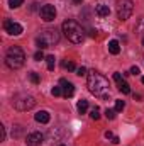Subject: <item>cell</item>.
I'll use <instances>...</instances> for the list:
<instances>
[{
    "instance_id": "cell-1",
    "label": "cell",
    "mask_w": 144,
    "mask_h": 146,
    "mask_svg": "<svg viewBox=\"0 0 144 146\" xmlns=\"http://www.w3.org/2000/svg\"><path fill=\"white\" fill-rule=\"evenodd\" d=\"M87 85H88V90L97 95V97H107L108 94V80L98 72H90L88 73V80H87Z\"/></svg>"
},
{
    "instance_id": "cell-2",
    "label": "cell",
    "mask_w": 144,
    "mask_h": 146,
    "mask_svg": "<svg viewBox=\"0 0 144 146\" xmlns=\"http://www.w3.org/2000/svg\"><path fill=\"white\" fill-rule=\"evenodd\" d=\"M63 33H65L66 39L71 41V42H75V44H78V42H81V41L85 39V31H83V27H81L76 21H73V19H68V21L63 22Z\"/></svg>"
},
{
    "instance_id": "cell-3",
    "label": "cell",
    "mask_w": 144,
    "mask_h": 146,
    "mask_svg": "<svg viewBox=\"0 0 144 146\" xmlns=\"http://www.w3.org/2000/svg\"><path fill=\"white\" fill-rule=\"evenodd\" d=\"M26 61V54L22 51V48L19 46H12L9 48L7 54H5V65L10 68V70H19Z\"/></svg>"
},
{
    "instance_id": "cell-4",
    "label": "cell",
    "mask_w": 144,
    "mask_h": 146,
    "mask_svg": "<svg viewBox=\"0 0 144 146\" xmlns=\"http://www.w3.org/2000/svg\"><path fill=\"white\" fill-rule=\"evenodd\" d=\"M132 10H134V3H132V0H119L117 5H115L117 17H119L120 21H127V19L132 15Z\"/></svg>"
},
{
    "instance_id": "cell-5",
    "label": "cell",
    "mask_w": 144,
    "mask_h": 146,
    "mask_svg": "<svg viewBox=\"0 0 144 146\" xmlns=\"http://www.w3.org/2000/svg\"><path fill=\"white\" fill-rule=\"evenodd\" d=\"M34 106H36V100H34L32 95H17L14 99V107L17 110H20V112H26V110L32 109Z\"/></svg>"
},
{
    "instance_id": "cell-6",
    "label": "cell",
    "mask_w": 144,
    "mask_h": 146,
    "mask_svg": "<svg viewBox=\"0 0 144 146\" xmlns=\"http://www.w3.org/2000/svg\"><path fill=\"white\" fill-rule=\"evenodd\" d=\"M39 15H41V19L44 22H53L56 19V9H54V5H51V3L42 5L41 10H39Z\"/></svg>"
},
{
    "instance_id": "cell-7",
    "label": "cell",
    "mask_w": 144,
    "mask_h": 146,
    "mask_svg": "<svg viewBox=\"0 0 144 146\" xmlns=\"http://www.w3.org/2000/svg\"><path fill=\"white\" fill-rule=\"evenodd\" d=\"M37 37H41L49 48L54 46V44H58V41H59V34H58L54 29H46V31L41 33V36H37Z\"/></svg>"
},
{
    "instance_id": "cell-8",
    "label": "cell",
    "mask_w": 144,
    "mask_h": 146,
    "mask_svg": "<svg viewBox=\"0 0 144 146\" xmlns=\"http://www.w3.org/2000/svg\"><path fill=\"white\" fill-rule=\"evenodd\" d=\"M3 27H5V31L10 36H20L22 34V26L17 24V22H14V21H5L3 22Z\"/></svg>"
},
{
    "instance_id": "cell-9",
    "label": "cell",
    "mask_w": 144,
    "mask_h": 146,
    "mask_svg": "<svg viewBox=\"0 0 144 146\" xmlns=\"http://www.w3.org/2000/svg\"><path fill=\"white\" fill-rule=\"evenodd\" d=\"M59 85H61V88H63V95H65L66 99L73 97V94H75V85H73L71 82H68L66 78H61V80H59Z\"/></svg>"
},
{
    "instance_id": "cell-10",
    "label": "cell",
    "mask_w": 144,
    "mask_h": 146,
    "mask_svg": "<svg viewBox=\"0 0 144 146\" xmlns=\"http://www.w3.org/2000/svg\"><path fill=\"white\" fill-rule=\"evenodd\" d=\"M42 141H44V136L41 133H29L26 138V143L29 146H41Z\"/></svg>"
},
{
    "instance_id": "cell-11",
    "label": "cell",
    "mask_w": 144,
    "mask_h": 146,
    "mask_svg": "<svg viewBox=\"0 0 144 146\" xmlns=\"http://www.w3.org/2000/svg\"><path fill=\"white\" fill-rule=\"evenodd\" d=\"M95 14L98 17H108L110 9H108V5H105V3H97L95 5Z\"/></svg>"
},
{
    "instance_id": "cell-12",
    "label": "cell",
    "mask_w": 144,
    "mask_h": 146,
    "mask_svg": "<svg viewBox=\"0 0 144 146\" xmlns=\"http://www.w3.org/2000/svg\"><path fill=\"white\" fill-rule=\"evenodd\" d=\"M34 119H36L37 122H41V124H48L49 119H51V115H49L48 110H39L36 115H34Z\"/></svg>"
},
{
    "instance_id": "cell-13",
    "label": "cell",
    "mask_w": 144,
    "mask_h": 146,
    "mask_svg": "<svg viewBox=\"0 0 144 146\" xmlns=\"http://www.w3.org/2000/svg\"><path fill=\"white\" fill-rule=\"evenodd\" d=\"M108 53H110V54H119V53H120V44H119V41H115V39L108 41Z\"/></svg>"
},
{
    "instance_id": "cell-14",
    "label": "cell",
    "mask_w": 144,
    "mask_h": 146,
    "mask_svg": "<svg viewBox=\"0 0 144 146\" xmlns=\"http://www.w3.org/2000/svg\"><path fill=\"white\" fill-rule=\"evenodd\" d=\"M76 109L80 114H85L87 110H88V100H85V99H81L80 102H78V106H76Z\"/></svg>"
},
{
    "instance_id": "cell-15",
    "label": "cell",
    "mask_w": 144,
    "mask_h": 146,
    "mask_svg": "<svg viewBox=\"0 0 144 146\" xmlns=\"http://www.w3.org/2000/svg\"><path fill=\"white\" fill-rule=\"evenodd\" d=\"M117 87L122 94H131V85L127 82H120V83H117Z\"/></svg>"
},
{
    "instance_id": "cell-16",
    "label": "cell",
    "mask_w": 144,
    "mask_h": 146,
    "mask_svg": "<svg viewBox=\"0 0 144 146\" xmlns=\"http://www.w3.org/2000/svg\"><path fill=\"white\" fill-rule=\"evenodd\" d=\"M134 29H136L137 34H144V17H141V19L136 22V27H134Z\"/></svg>"
},
{
    "instance_id": "cell-17",
    "label": "cell",
    "mask_w": 144,
    "mask_h": 146,
    "mask_svg": "<svg viewBox=\"0 0 144 146\" xmlns=\"http://www.w3.org/2000/svg\"><path fill=\"white\" fill-rule=\"evenodd\" d=\"M46 63H48V68H49V70H54V65H56V61H54V56H53V54L46 56Z\"/></svg>"
},
{
    "instance_id": "cell-18",
    "label": "cell",
    "mask_w": 144,
    "mask_h": 146,
    "mask_svg": "<svg viewBox=\"0 0 144 146\" xmlns=\"http://www.w3.org/2000/svg\"><path fill=\"white\" fill-rule=\"evenodd\" d=\"M61 65H63V68H66L68 72H76V66H75L73 61H63Z\"/></svg>"
},
{
    "instance_id": "cell-19",
    "label": "cell",
    "mask_w": 144,
    "mask_h": 146,
    "mask_svg": "<svg viewBox=\"0 0 144 146\" xmlns=\"http://www.w3.org/2000/svg\"><path fill=\"white\" fill-rule=\"evenodd\" d=\"M90 117H92L93 121L100 119V109H98V107H93V109L90 110Z\"/></svg>"
},
{
    "instance_id": "cell-20",
    "label": "cell",
    "mask_w": 144,
    "mask_h": 146,
    "mask_svg": "<svg viewBox=\"0 0 144 146\" xmlns=\"http://www.w3.org/2000/svg\"><path fill=\"white\" fill-rule=\"evenodd\" d=\"M24 3V0H9V7L10 9H17V7H20Z\"/></svg>"
},
{
    "instance_id": "cell-21",
    "label": "cell",
    "mask_w": 144,
    "mask_h": 146,
    "mask_svg": "<svg viewBox=\"0 0 144 146\" xmlns=\"http://www.w3.org/2000/svg\"><path fill=\"white\" fill-rule=\"evenodd\" d=\"M29 78H31V82H32V83H39V82H41V78H39V75H37L36 72H31L29 73Z\"/></svg>"
},
{
    "instance_id": "cell-22",
    "label": "cell",
    "mask_w": 144,
    "mask_h": 146,
    "mask_svg": "<svg viewBox=\"0 0 144 146\" xmlns=\"http://www.w3.org/2000/svg\"><path fill=\"white\" fill-rule=\"evenodd\" d=\"M105 115H107V119H110V121H112V119H115L117 110H115V109H107V110H105Z\"/></svg>"
},
{
    "instance_id": "cell-23",
    "label": "cell",
    "mask_w": 144,
    "mask_h": 146,
    "mask_svg": "<svg viewBox=\"0 0 144 146\" xmlns=\"http://www.w3.org/2000/svg\"><path fill=\"white\" fill-rule=\"evenodd\" d=\"M36 46L39 48V49H46V48H49V46H48V44H46L41 37H36Z\"/></svg>"
},
{
    "instance_id": "cell-24",
    "label": "cell",
    "mask_w": 144,
    "mask_h": 146,
    "mask_svg": "<svg viewBox=\"0 0 144 146\" xmlns=\"http://www.w3.org/2000/svg\"><path fill=\"white\" fill-rule=\"evenodd\" d=\"M124 107H126V102H124V100H115V110H117V112L124 110Z\"/></svg>"
},
{
    "instance_id": "cell-25",
    "label": "cell",
    "mask_w": 144,
    "mask_h": 146,
    "mask_svg": "<svg viewBox=\"0 0 144 146\" xmlns=\"http://www.w3.org/2000/svg\"><path fill=\"white\" fill-rule=\"evenodd\" d=\"M51 94H53L54 97H59V95H63V88H61V87H53Z\"/></svg>"
},
{
    "instance_id": "cell-26",
    "label": "cell",
    "mask_w": 144,
    "mask_h": 146,
    "mask_svg": "<svg viewBox=\"0 0 144 146\" xmlns=\"http://www.w3.org/2000/svg\"><path fill=\"white\" fill-rule=\"evenodd\" d=\"M34 60H36V61L46 60V58H44V53H42V49H39V51H36V53H34Z\"/></svg>"
},
{
    "instance_id": "cell-27",
    "label": "cell",
    "mask_w": 144,
    "mask_h": 146,
    "mask_svg": "<svg viewBox=\"0 0 144 146\" xmlns=\"http://www.w3.org/2000/svg\"><path fill=\"white\" fill-rule=\"evenodd\" d=\"M76 75H78V76H85V75H87V68H85V66L76 68Z\"/></svg>"
},
{
    "instance_id": "cell-28",
    "label": "cell",
    "mask_w": 144,
    "mask_h": 146,
    "mask_svg": "<svg viewBox=\"0 0 144 146\" xmlns=\"http://www.w3.org/2000/svg\"><path fill=\"white\" fill-rule=\"evenodd\" d=\"M114 80H115L117 83H120V82H122V75H120L119 72H115L114 73Z\"/></svg>"
},
{
    "instance_id": "cell-29",
    "label": "cell",
    "mask_w": 144,
    "mask_h": 146,
    "mask_svg": "<svg viewBox=\"0 0 144 146\" xmlns=\"http://www.w3.org/2000/svg\"><path fill=\"white\" fill-rule=\"evenodd\" d=\"M131 73H132V75H139V73H141V70H139L137 66H132V68H131Z\"/></svg>"
},
{
    "instance_id": "cell-30",
    "label": "cell",
    "mask_w": 144,
    "mask_h": 146,
    "mask_svg": "<svg viewBox=\"0 0 144 146\" xmlns=\"http://www.w3.org/2000/svg\"><path fill=\"white\" fill-rule=\"evenodd\" d=\"M0 133H2V141H5V136L7 134H5V127L3 126H0Z\"/></svg>"
},
{
    "instance_id": "cell-31",
    "label": "cell",
    "mask_w": 144,
    "mask_h": 146,
    "mask_svg": "<svg viewBox=\"0 0 144 146\" xmlns=\"http://www.w3.org/2000/svg\"><path fill=\"white\" fill-rule=\"evenodd\" d=\"M105 138H107V139H112V138H114V134H112L110 131H107V133H105Z\"/></svg>"
},
{
    "instance_id": "cell-32",
    "label": "cell",
    "mask_w": 144,
    "mask_h": 146,
    "mask_svg": "<svg viewBox=\"0 0 144 146\" xmlns=\"http://www.w3.org/2000/svg\"><path fill=\"white\" fill-rule=\"evenodd\" d=\"M119 141H120V139H119L117 136H114V138H112V143H114V145H119Z\"/></svg>"
},
{
    "instance_id": "cell-33",
    "label": "cell",
    "mask_w": 144,
    "mask_h": 146,
    "mask_svg": "<svg viewBox=\"0 0 144 146\" xmlns=\"http://www.w3.org/2000/svg\"><path fill=\"white\" fill-rule=\"evenodd\" d=\"M81 2H83V0H71V3H73V5H80Z\"/></svg>"
},
{
    "instance_id": "cell-34",
    "label": "cell",
    "mask_w": 144,
    "mask_h": 146,
    "mask_svg": "<svg viewBox=\"0 0 144 146\" xmlns=\"http://www.w3.org/2000/svg\"><path fill=\"white\" fill-rule=\"evenodd\" d=\"M143 83H144V76H143Z\"/></svg>"
},
{
    "instance_id": "cell-35",
    "label": "cell",
    "mask_w": 144,
    "mask_h": 146,
    "mask_svg": "<svg viewBox=\"0 0 144 146\" xmlns=\"http://www.w3.org/2000/svg\"><path fill=\"white\" fill-rule=\"evenodd\" d=\"M143 46H144V39H143Z\"/></svg>"
},
{
    "instance_id": "cell-36",
    "label": "cell",
    "mask_w": 144,
    "mask_h": 146,
    "mask_svg": "<svg viewBox=\"0 0 144 146\" xmlns=\"http://www.w3.org/2000/svg\"><path fill=\"white\" fill-rule=\"evenodd\" d=\"M59 146H65V145H59Z\"/></svg>"
}]
</instances>
